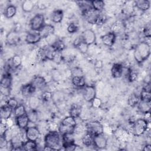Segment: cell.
Wrapping results in <instances>:
<instances>
[{"mask_svg":"<svg viewBox=\"0 0 151 151\" xmlns=\"http://www.w3.org/2000/svg\"><path fill=\"white\" fill-rule=\"evenodd\" d=\"M150 26H146V27L144 29V34L145 37H150Z\"/></svg>","mask_w":151,"mask_h":151,"instance_id":"obj_52","label":"cell"},{"mask_svg":"<svg viewBox=\"0 0 151 151\" xmlns=\"http://www.w3.org/2000/svg\"><path fill=\"white\" fill-rule=\"evenodd\" d=\"M60 133L57 130L50 131L44 137V146H48L54 150H60Z\"/></svg>","mask_w":151,"mask_h":151,"instance_id":"obj_2","label":"cell"},{"mask_svg":"<svg viewBox=\"0 0 151 151\" xmlns=\"http://www.w3.org/2000/svg\"><path fill=\"white\" fill-rule=\"evenodd\" d=\"M145 116H144V119L146 120L147 122L150 123V111H148V112H146L145 113H144Z\"/></svg>","mask_w":151,"mask_h":151,"instance_id":"obj_54","label":"cell"},{"mask_svg":"<svg viewBox=\"0 0 151 151\" xmlns=\"http://www.w3.org/2000/svg\"><path fill=\"white\" fill-rule=\"evenodd\" d=\"M21 6L22 9L24 12H31L34 8V4L32 1L26 0L22 2Z\"/></svg>","mask_w":151,"mask_h":151,"instance_id":"obj_30","label":"cell"},{"mask_svg":"<svg viewBox=\"0 0 151 151\" xmlns=\"http://www.w3.org/2000/svg\"><path fill=\"white\" fill-rule=\"evenodd\" d=\"M150 123L144 119H137L133 126V132L135 136H141L145 133L149 127Z\"/></svg>","mask_w":151,"mask_h":151,"instance_id":"obj_4","label":"cell"},{"mask_svg":"<svg viewBox=\"0 0 151 151\" xmlns=\"http://www.w3.org/2000/svg\"><path fill=\"white\" fill-rule=\"evenodd\" d=\"M150 54V45L142 41L135 48L134 58L138 63H142L146 60Z\"/></svg>","mask_w":151,"mask_h":151,"instance_id":"obj_1","label":"cell"},{"mask_svg":"<svg viewBox=\"0 0 151 151\" xmlns=\"http://www.w3.org/2000/svg\"><path fill=\"white\" fill-rule=\"evenodd\" d=\"M45 24V18L42 14L35 15L31 18L29 24L31 30L36 31H39Z\"/></svg>","mask_w":151,"mask_h":151,"instance_id":"obj_5","label":"cell"},{"mask_svg":"<svg viewBox=\"0 0 151 151\" xmlns=\"http://www.w3.org/2000/svg\"><path fill=\"white\" fill-rule=\"evenodd\" d=\"M140 100H145L147 101H150V100H151L150 91L146 90L145 88H143L140 92Z\"/></svg>","mask_w":151,"mask_h":151,"instance_id":"obj_38","label":"cell"},{"mask_svg":"<svg viewBox=\"0 0 151 151\" xmlns=\"http://www.w3.org/2000/svg\"><path fill=\"white\" fill-rule=\"evenodd\" d=\"M29 123V120L27 114L16 117V124L20 129H26Z\"/></svg>","mask_w":151,"mask_h":151,"instance_id":"obj_17","label":"cell"},{"mask_svg":"<svg viewBox=\"0 0 151 151\" xmlns=\"http://www.w3.org/2000/svg\"><path fill=\"white\" fill-rule=\"evenodd\" d=\"M91 5L92 8L95 10L101 12L104 9L105 4L103 1H101V0L92 1H91Z\"/></svg>","mask_w":151,"mask_h":151,"instance_id":"obj_35","label":"cell"},{"mask_svg":"<svg viewBox=\"0 0 151 151\" xmlns=\"http://www.w3.org/2000/svg\"><path fill=\"white\" fill-rule=\"evenodd\" d=\"M100 14V12L93 9L92 7L83 12L85 19L88 22L91 24H96V21Z\"/></svg>","mask_w":151,"mask_h":151,"instance_id":"obj_7","label":"cell"},{"mask_svg":"<svg viewBox=\"0 0 151 151\" xmlns=\"http://www.w3.org/2000/svg\"><path fill=\"white\" fill-rule=\"evenodd\" d=\"M93 144L97 149H103L106 147L107 145V140L103 133L97 134L93 136Z\"/></svg>","mask_w":151,"mask_h":151,"instance_id":"obj_8","label":"cell"},{"mask_svg":"<svg viewBox=\"0 0 151 151\" xmlns=\"http://www.w3.org/2000/svg\"><path fill=\"white\" fill-rule=\"evenodd\" d=\"M88 45H87L86 43H85L84 41L81 42L80 44H78L76 48L81 52L82 54H85L87 52L88 49Z\"/></svg>","mask_w":151,"mask_h":151,"instance_id":"obj_43","label":"cell"},{"mask_svg":"<svg viewBox=\"0 0 151 151\" xmlns=\"http://www.w3.org/2000/svg\"><path fill=\"white\" fill-rule=\"evenodd\" d=\"M51 76L52 80L55 82H58L61 80L62 76L60 71L57 69H53L51 71Z\"/></svg>","mask_w":151,"mask_h":151,"instance_id":"obj_39","label":"cell"},{"mask_svg":"<svg viewBox=\"0 0 151 151\" xmlns=\"http://www.w3.org/2000/svg\"><path fill=\"white\" fill-rule=\"evenodd\" d=\"M63 56H62V54H61V52L60 51H56L54 57H53V58L52 60V61H53L54 62L56 63H60L62 60H63Z\"/></svg>","mask_w":151,"mask_h":151,"instance_id":"obj_49","label":"cell"},{"mask_svg":"<svg viewBox=\"0 0 151 151\" xmlns=\"http://www.w3.org/2000/svg\"><path fill=\"white\" fill-rule=\"evenodd\" d=\"M20 40L19 34L15 30L9 32L6 36V42L9 45H15L19 42Z\"/></svg>","mask_w":151,"mask_h":151,"instance_id":"obj_13","label":"cell"},{"mask_svg":"<svg viewBox=\"0 0 151 151\" xmlns=\"http://www.w3.org/2000/svg\"><path fill=\"white\" fill-rule=\"evenodd\" d=\"M12 84V77L9 74H5L1 80V87L2 88L9 89Z\"/></svg>","mask_w":151,"mask_h":151,"instance_id":"obj_20","label":"cell"},{"mask_svg":"<svg viewBox=\"0 0 151 151\" xmlns=\"http://www.w3.org/2000/svg\"><path fill=\"white\" fill-rule=\"evenodd\" d=\"M27 116L29 120V122L32 123H35L38 121V113L35 110H31L27 113Z\"/></svg>","mask_w":151,"mask_h":151,"instance_id":"obj_37","label":"cell"},{"mask_svg":"<svg viewBox=\"0 0 151 151\" xmlns=\"http://www.w3.org/2000/svg\"><path fill=\"white\" fill-rule=\"evenodd\" d=\"M52 93L48 91H44L41 96L42 100L44 101H48L49 100L52 99Z\"/></svg>","mask_w":151,"mask_h":151,"instance_id":"obj_47","label":"cell"},{"mask_svg":"<svg viewBox=\"0 0 151 151\" xmlns=\"http://www.w3.org/2000/svg\"><path fill=\"white\" fill-rule=\"evenodd\" d=\"M107 20V17L104 14H102L101 12L96 21V24L98 25H101L103 24H104L106 21Z\"/></svg>","mask_w":151,"mask_h":151,"instance_id":"obj_48","label":"cell"},{"mask_svg":"<svg viewBox=\"0 0 151 151\" xmlns=\"http://www.w3.org/2000/svg\"><path fill=\"white\" fill-rule=\"evenodd\" d=\"M41 39L39 31L33 30L28 32L25 36V41L29 44H35L38 43Z\"/></svg>","mask_w":151,"mask_h":151,"instance_id":"obj_12","label":"cell"},{"mask_svg":"<svg viewBox=\"0 0 151 151\" xmlns=\"http://www.w3.org/2000/svg\"><path fill=\"white\" fill-rule=\"evenodd\" d=\"M71 75L73 77H82L83 76V71L82 69L78 67H75L71 70Z\"/></svg>","mask_w":151,"mask_h":151,"instance_id":"obj_41","label":"cell"},{"mask_svg":"<svg viewBox=\"0 0 151 151\" xmlns=\"http://www.w3.org/2000/svg\"><path fill=\"white\" fill-rule=\"evenodd\" d=\"M22 63V60L19 55H14L11 59L9 63V67L12 68H17L21 66Z\"/></svg>","mask_w":151,"mask_h":151,"instance_id":"obj_27","label":"cell"},{"mask_svg":"<svg viewBox=\"0 0 151 151\" xmlns=\"http://www.w3.org/2000/svg\"><path fill=\"white\" fill-rule=\"evenodd\" d=\"M63 11L61 9H55L52 11L51 15V19L52 21L54 23H60L62 21L63 18Z\"/></svg>","mask_w":151,"mask_h":151,"instance_id":"obj_21","label":"cell"},{"mask_svg":"<svg viewBox=\"0 0 151 151\" xmlns=\"http://www.w3.org/2000/svg\"><path fill=\"white\" fill-rule=\"evenodd\" d=\"M17 13V7L14 5H8L4 11V15L6 18H11L15 15Z\"/></svg>","mask_w":151,"mask_h":151,"instance_id":"obj_25","label":"cell"},{"mask_svg":"<svg viewBox=\"0 0 151 151\" xmlns=\"http://www.w3.org/2000/svg\"><path fill=\"white\" fill-rule=\"evenodd\" d=\"M72 83L77 87H84L86 85V80L84 76L82 77H73L71 79Z\"/></svg>","mask_w":151,"mask_h":151,"instance_id":"obj_28","label":"cell"},{"mask_svg":"<svg viewBox=\"0 0 151 151\" xmlns=\"http://www.w3.org/2000/svg\"><path fill=\"white\" fill-rule=\"evenodd\" d=\"M54 27L51 24H45L39 31L41 38H46L48 36L54 34Z\"/></svg>","mask_w":151,"mask_h":151,"instance_id":"obj_15","label":"cell"},{"mask_svg":"<svg viewBox=\"0 0 151 151\" xmlns=\"http://www.w3.org/2000/svg\"><path fill=\"white\" fill-rule=\"evenodd\" d=\"M81 108L77 104L72 105L69 111L70 116H72L75 119L79 117V116L81 114Z\"/></svg>","mask_w":151,"mask_h":151,"instance_id":"obj_31","label":"cell"},{"mask_svg":"<svg viewBox=\"0 0 151 151\" xmlns=\"http://www.w3.org/2000/svg\"><path fill=\"white\" fill-rule=\"evenodd\" d=\"M35 90L36 89L33 87L31 83L25 84L22 86L21 88V91L22 96L26 97H31Z\"/></svg>","mask_w":151,"mask_h":151,"instance_id":"obj_19","label":"cell"},{"mask_svg":"<svg viewBox=\"0 0 151 151\" xmlns=\"http://www.w3.org/2000/svg\"><path fill=\"white\" fill-rule=\"evenodd\" d=\"M77 126L76 119L68 116L63 119L58 127L59 133L62 135L66 133H73Z\"/></svg>","mask_w":151,"mask_h":151,"instance_id":"obj_3","label":"cell"},{"mask_svg":"<svg viewBox=\"0 0 151 151\" xmlns=\"http://www.w3.org/2000/svg\"><path fill=\"white\" fill-rule=\"evenodd\" d=\"M64 99V96L61 93H59L58 91H56L54 93L52 94V99L54 100V101L56 103H58Z\"/></svg>","mask_w":151,"mask_h":151,"instance_id":"obj_46","label":"cell"},{"mask_svg":"<svg viewBox=\"0 0 151 151\" xmlns=\"http://www.w3.org/2000/svg\"><path fill=\"white\" fill-rule=\"evenodd\" d=\"M143 151H150L151 150V145L150 144H146L143 148Z\"/></svg>","mask_w":151,"mask_h":151,"instance_id":"obj_55","label":"cell"},{"mask_svg":"<svg viewBox=\"0 0 151 151\" xmlns=\"http://www.w3.org/2000/svg\"><path fill=\"white\" fill-rule=\"evenodd\" d=\"M63 145L74 143V137L73 133H66L62 134Z\"/></svg>","mask_w":151,"mask_h":151,"instance_id":"obj_33","label":"cell"},{"mask_svg":"<svg viewBox=\"0 0 151 151\" xmlns=\"http://www.w3.org/2000/svg\"><path fill=\"white\" fill-rule=\"evenodd\" d=\"M51 45L54 47V48L57 51L61 52L65 48V45H64V42L59 39H57V41Z\"/></svg>","mask_w":151,"mask_h":151,"instance_id":"obj_40","label":"cell"},{"mask_svg":"<svg viewBox=\"0 0 151 151\" xmlns=\"http://www.w3.org/2000/svg\"><path fill=\"white\" fill-rule=\"evenodd\" d=\"M22 150L27 151H32L37 150V145L36 141L27 140L26 142H24L22 145Z\"/></svg>","mask_w":151,"mask_h":151,"instance_id":"obj_26","label":"cell"},{"mask_svg":"<svg viewBox=\"0 0 151 151\" xmlns=\"http://www.w3.org/2000/svg\"><path fill=\"white\" fill-rule=\"evenodd\" d=\"M40 136V132L36 126L28 127L25 129V137L27 140L37 141Z\"/></svg>","mask_w":151,"mask_h":151,"instance_id":"obj_9","label":"cell"},{"mask_svg":"<svg viewBox=\"0 0 151 151\" xmlns=\"http://www.w3.org/2000/svg\"><path fill=\"white\" fill-rule=\"evenodd\" d=\"M96 90L94 86L89 85L84 87L83 98L87 102H91V101L96 97Z\"/></svg>","mask_w":151,"mask_h":151,"instance_id":"obj_11","label":"cell"},{"mask_svg":"<svg viewBox=\"0 0 151 151\" xmlns=\"http://www.w3.org/2000/svg\"><path fill=\"white\" fill-rule=\"evenodd\" d=\"M83 41V38H82V36H79V37H77L73 41V45L76 48V47L80 44L81 42Z\"/></svg>","mask_w":151,"mask_h":151,"instance_id":"obj_51","label":"cell"},{"mask_svg":"<svg viewBox=\"0 0 151 151\" xmlns=\"http://www.w3.org/2000/svg\"><path fill=\"white\" fill-rule=\"evenodd\" d=\"M135 5L139 9L145 11L150 8V2L148 0H138L135 1Z\"/></svg>","mask_w":151,"mask_h":151,"instance_id":"obj_24","label":"cell"},{"mask_svg":"<svg viewBox=\"0 0 151 151\" xmlns=\"http://www.w3.org/2000/svg\"><path fill=\"white\" fill-rule=\"evenodd\" d=\"M101 41L107 47H111L116 41V34L113 32H109L101 37Z\"/></svg>","mask_w":151,"mask_h":151,"instance_id":"obj_14","label":"cell"},{"mask_svg":"<svg viewBox=\"0 0 151 151\" xmlns=\"http://www.w3.org/2000/svg\"><path fill=\"white\" fill-rule=\"evenodd\" d=\"M81 36L83 41L88 45L94 44L96 41V35L91 29H87L84 31Z\"/></svg>","mask_w":151,"mask_h":151,"instance_id":"obj_10","label":"cell"},{"mask_svg":"<svg viewBox=\"0 0 151 151\" xmlns=\"http://www.w3.org/2000/svg\"><path fill=\"white\" fill-rule=\"evenodd\" d=\"M14 110L8 106L7 105H4L3 106H1V111H0V116L1 119H7L9 117H11V114Z\"/></svg>","mask_w":151,"mask_h":151,"instance_id":"obj_23","label":"cell"},{"mask_svg":"<svg viewBox=\"0 0 151 151\" xmlns=\"http://www.w3.org/2000/svg\"><path fill=\"white\" fill-rule=\"evenodd\" d=\"M139 101H140V96H139L138 94L133 93L129 96L127 100V103L131 107H134L138 104Z\"/></svg>","mask_w":151,"mask_h":151,"instance_id":"obj_32","label":"cell"},{"mask_svg":"<svg viewBox=\"0 0 151 151\" xmlns=\"http://www.w3.org/2000/svg\"><path fill=\"white\" fill-rule=\"evenodd\" d=\"M91 103L92 106L96 109H99V107H101V106L102 104V101H101V99L99 98H97L96 97L91 101Z\"/></svg>","mask_w":151,"mask_h":151,"instance_id":"obj_50","label":"cell"},{"mask_svg":"<svg viewBox=\"0 0 151 151\" xmlns=\"http://www.w3.org/2000/svg\"><path fill=\"white\" fill-rule=\"evenodd\" d=\"M78 29V27L77 25V24L71 22L69 24V25L67 27V31L70 34H73L76 32Z\"/></svg>","mask_w":151,"mask_h":151,"instance_id":"obj_45","label":"cell"},{"mask_svg":"<svg viewBox=\"0 0 151 151\" xmlns=\"http://www.w3.org/2000/svg\"><path fill=\"white\" fill-rule=\"evenodd\" d=\"M81 140L84 145L86 146H90L93 145V136L87 132L83 136Z\"/></svg>","mask_w":151,"mask_h":151,"instance_id":"obj_34","label":"cell"},{"mask_svg":"<svg viewBox=\"0 0 151 151\" xmlns=\"http://www.w3.org/2000/svg\"><path fill=\"white\" fill-rule=\"evenodd\" d=\"M40 99L38 97L34 96H31L29 97L28 100V104L29 107L31 110H35L38 109L40 105Z\"/></svg>","mask_w":151,"mask_h":151,"instance_id":"obj_29","label":"cell"},{"mask_svg":"<svg viewBox=\"0 0 151 151\" xmlns=\"http://www.w3.org/2000/svg\"><path fill=\"white\" fill-rule=\"evenodd\" d=\"M14 113L15 117L27 114L25 106L23 104H19L15 109H14Z\"/></svg>","mask_w":151,"mask_h":151,"instance_id":"obj_36","label":"cell"},{"mask_svg":"<svg viewBox=\"0 0 151 151\" xmlns=\"http://www.w3.org/2000/svg\"><path fill=\"white\" fill-rule=\"evenodd\" d=\"M137 105V108L143 114L146 112L150 111L151 109L150 101H147L145 100H140V101H139Z\"/></svg>","mask_w":151,"mask_h":151,"instance_id":"obj_22","label":"cell"},{"mask_svg":"<svg viewBox=\"0 0 151 151\" xmlns=\"http://www.w3.org/2000/svg\"><path fill=\"white\" fill-rule=\"evenodd\" d=\"M6 105L14 110L18 106V102L15 98H10L7 100Z\"/></svg>","mask_w":151,"mask_h":151,"instance_id":"obj_44","label":"cell"},{"mask_svg":"<svg viewBox=\"0 0 151 151\" xmlns=\"http://www.w3.org/2000/svg\"><path fill=\"white\" fill-rule=\"evenodd\" d=\"M138 76V72L134 70H130L127 74V78L129 81L133 82L135 81Z\"/></svg>","mask_w":151,"mask_h":151,"instance_id":"obj_42","label":"cell"},{"mask_svg":"<svg viewBox=\"0 0 151 151\" xmlns=\"http://www.w3.org/2000/svg\"><path fill=\"white\" fill-rule=\"evenodd\" d=\"M6 124L8 126L9 128L12 127L14 126V121L11 117L6 119Z\"/></svg>","mask_w":151,"mask_h":151,"instance_id":"obj_53","label":"cell"},{"mask_svg":"<svg viewBox=\"0 0 151 151\" xmlns=\"http://www.w3.org/2000/svg\"><path fill=\"white\" fill-rule=\"evenodd\" d=\"M95 65L96 67L97 68H101V66H102V63L100 61H97L96 64H95Z\"/></svg>","mask_w":151,"mask_h":151,"instance_id":"obj_56","label":"cell"},{"mask_svg":"<svg viewBox=\"0 0 151 151\" xmlns=\"http://www.w3.org/2000/svg\"><path fill=\"white\" fill-rule=\"evenodd\" d=\"M123 67L122 64L116 63L114 64L111 68V73L114 78H120L123 75Z\"/></svg>","mask_w":151,"mask_h":151,"instance_id":"obj_18","label":"cell"},{"mask_svg":"<svg viewBox=\"0 0 151 151\" xmlns=\"http://www.w3.org/2000/svg\"><path fill=\"white\" fill-rule=\"evenodd\" d=\"M31 83L36 90L37 89H39V90L42 89L44 87H45L46 84H47L44 77L40 76H35L33 78V80Z\"/></svg>","mask_w":151,"mask_h":151,"instance_id":"obj_16","label":"cell"},{"mask_svg":"<svg viewBox=\"0 0 151 151\" xmlns=\"http://www.w3.org/2000/svg\"><path fill=\"white\" fill-rule=\"evenodd\" d=\"M86 128L87 132L93 136L103 133V127L98 121H93L88 123L86 125Z\"/></svg>","mask_w":151,"mask_h":151,"instance_id":"obj_6","label":"cell"}]
</instances>
